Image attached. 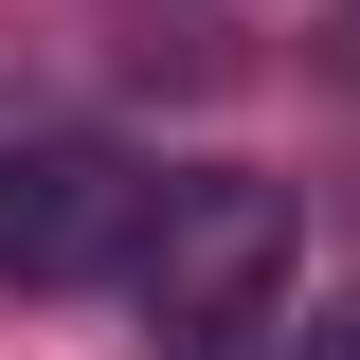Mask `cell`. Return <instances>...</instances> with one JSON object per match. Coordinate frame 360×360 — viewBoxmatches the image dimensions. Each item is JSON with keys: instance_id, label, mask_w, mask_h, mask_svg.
Segmentation results:
<instances>
[{"instance_id": "2", "label": "cell", "mask_w": 360, "mask_h": 360, "mask_svg": "<svg viewBox=\"0 0 360 360\" xmlns=\"http://www.w3.org/2000/svg\"><path fill=\"white\" fill-rule=\"evenodd\" d=\"M144 217H162V180L127 144H0V288H108L144 270Z\"/></svg>"}, {"instance_id": "3", "label": "cell", "mask_w": 360, "mask_h": 360, "mask_svg": "<svg viewBox=\"0 0 360 360\" xmlns=\"http://www.w3.org/2000/svg\"><path fill=\"white\" fill-rule=\"evenodd\" d=\"M288 360H360V288H342V307H307V342H288Z\"/></svg>"}, {"instance_id": "5", "label": "cell", "mask_w": 360, "mask_h": 360, "mask_svg": "<svg viewBox=\"0 0 360 360\" xmlns=\"http://www.w3.org/2000/svg\"><path fill=\"white\" fill-rule=\"evenodd\" d=\"M162 360H234V342H162Z\"/></svg>"}, {"instance_id": "1", "label": "cell", "mask_w": 360, "mask_h": 360, "mask_svg": "<svg viewBox=\"0 0 360 360\" xmlns=\"http://www.w3.org/2000/svg\"><path fill=\"white\" fill-rule=\"evenodd\" d=\"M288 252H307V217H288V180H252V162H198V180H162V217H144V307H162V342H234V324L288 288Z\"/></svg>"}, {"instance_id": "4", "label": "cell", "mask_w": 360, "mask_h": 360, "mask_svg": "<svg viewBox=\"0 0 360 360\" xmlns=\"http://www.w3.org/2000/svg\"><path fill=\"white\" fill-rule=\"evenodd\" d=\"M324 72H342V90H360V0H342V18H324Z\"/></svg>"}]
</instances>
